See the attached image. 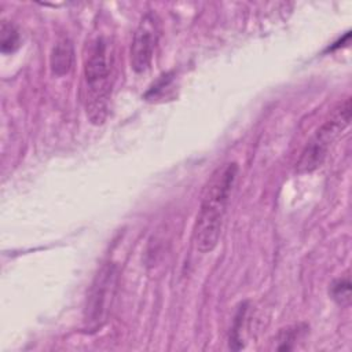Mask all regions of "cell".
I'll return each instance as SVG.
<instances>
[{
	"label": "cell",
	"instance_id": "cell-7",
	"mask_svg": "<svg viewBox=\"0 0 352 352\" xmlns=\"http://www.w3.org/2000/svg\"><path fill=\"white\" fill-rule=\"evenodd\" d=\"M21 38L16 26L11 22L3 21L0 29V47L3 54H11L19 47Z\"/></svg>",
	"mask_w": 352,
	"mask_h": 352
},
{
	"label": "cell",
	"instance_id": "cell-2",
	"mask_svg": "<svg viewBox=\"0 0 352 352\" xmlns=\"http://www.w3.org/2000/svg\"><path fill=\"white\" fill-rule=\"evenodd\" d=\"M111 65L109 43L103 37L95 38L84 63L85 107L89 120L95 124L102 122L106 116L111 87Z\"/></svg>",
	"mask_w": 352,
	"mask_h": 352
},
{
	"label": "cell",
	"instance_id": "cell-1",
	"mask_svg": "<svg viewBox=\"0 0 352 352\" xmlns=\"http://www.w3.org/2000/svg\"><path fill=\"white\" fill-rule=\"evenodd\" d=\"M236 176L238 165L227 162L210 175L204 188L194 226V243L202 253L212 252L219 242L223 217Z\"/></svg>",
	"mask_w": 352,
	"mask_h": 352
},
{
	"label": "cell",
	"instance_id": "cell-8",
	"mask_svg": "<svg viewBox=\"0 0 352 352\" xmlns=\"http://www.w3.org/2000/svg\"><path fill=\"white\" fill-rule=\"evenodd\" d=\"M331 297L334 298V301H337L340 305H346L351 301V282L349 278H341L337 279L330 289Z\"/></svg>",
	"mask_w": 352,
	"mask_h": 352
},
{
	"label": "cell",
	"instance_id": "cell-5",
	"mask_svg": "<svg viewBox=\"0 0 352 352\" xmlns=\"http://www.w3.org/2000/svg\"><path fill=\"white\" fill-rule=\"evenodd\" d=\"M114 280L116 271L113 265H104L94 279L85 308V318L89 323L98 324L104 318L111 301Z\"/></svg>",
	"mask_w": 352,
	"mask_h": 352
},
{
	"label": "cell",
	"instance_id": "cell-3",
	"mask_svg": "<svg viewBox=\"0 0 352 352\" xmlns=\"http://www.w3.org/2000/svg\"><path fill=\"white\" fill-rule=\"evenodd\" d=\"M351 121V99L346 98L342 103L338 104L337 109L331 113V116L320 125V128L315 132L311 140L304 147L300 160L297 161V172L307 173L319 168L337 138L341 132L349 125Z\"/></svg>",
	"mask_w": 352,
	"mask_h": 352
},
{
	"label": "cell",
	"instance_id": "cell-6",
	"mask_svg": "<svg viewBox=\"0 0 352 352\" xmlns=\"http://www.w3.org/2000/svg\"><path fill=\"white\" fill-rule=\"evenodd\" d=\"M51 72L56 77L67 74L73 66V45L69 38L63 37L56 41L50 56Z\"/></svg>",
	"mask_w": 352,
	"mask_h": 352
},
{
	"label": "cell",
	"instance_id": "cell-4",
	"mask_svg": "<svg viewBox=\"0 0 352 352\" xmlns=\"http://www.w3.org/2000/svg\"><path fill=\"white\" fill-rule=\"evenodd\" d=\"M158 40V23L153 14H146L139 22L131 44V66L136 73L148 69Z\"/></svg>",
	"mask_w": 352,
	"mask_h": 352
},
{
	"label": "cell",
	"instance_id": "cell-9",
	"mask_svg": "<svg viewBox=\"0 0 352 352\" xmlns=\"http://www.w3.org/2000/svg\"><path fill=\"white\" fill-rule=\"evenodd\" d=\"M300 333H301L300 326L283 329L279 333V342H280V345L278 346V349L279 351H289V349H292L293 348V342L298 338Z\"/></svg>",
	"mask_w": 352,
	"mask_h": 352
}]
</instances>
